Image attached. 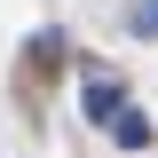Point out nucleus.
Here are the masks:
<instances>
[{
  "mask_svg": "<svg viewBox=\"0 0 158 158\" xmlns=\"http://www.w3.org/2000/svg\"><path fill=\"white\" fill-rule=\"evenodd\" d=\"M118 103H127V87H118V79H87V95H79V111L111 127V118H118Z\"/></svg>",
  "mask_w": 158,
  "mask_h": 158,
  "instance_id": "f257e3e1",
  "label": "nucleus"
},
{
  "mask_svg": "<svg viewBox=\"0 0 158 158\" xmlns=\"http://www.w3.org/2000/svg\"><path fill=\"white\" fill-rule=\"evenodd\" d=\"M111 135H118V150H142V142H150V118H142L135 103H118V118H111Z\"/></svg>",
  "mask_w": 158,
  "mask_h": 158,
  "instance_id": "f03ea898",
  "label": "nucleus"
}]
</instances>
